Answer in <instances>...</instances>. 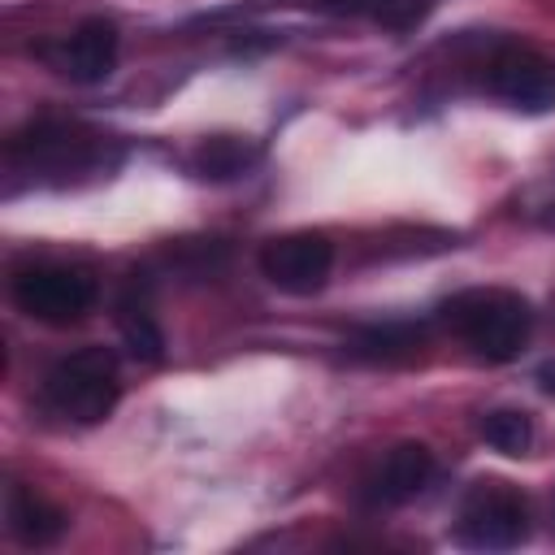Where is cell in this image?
Returning <instances> with one entry per match:
<instances>
[{"instance_id": "11", "label": "cell", "mask_w": 555, "mask_h": 555, "mask_svg": "<svg viewBox=\"0 0 555 555\" xmlns=\"http://www.w3.org/2000/svg\"><path fill=\"white\" fill-rule=\"evenodd\" d=\"M251 160H256V147H251L247 139H238V134H212V139H204V143L195 147V156H191L195 173H199V178H212V182H230V178L247 173Z\"/></svg>"}, {"instance_id": "6", "label": "cell", "mask_w": 555, "mask_h": 555, "mask_svg": "<svg viewBox=\"0 0 555 555\" xmlns=\"http://www.w3.org/2000/svg\"><path fill=\"white\" fill-rule=\"evenodd\" d=\"M334 243L321 230H291L260 247V273L282 295H317L330 282Z\"/></svg>"}, {"instance_id": "14", "label": "cell", "mask_w": 555, "mask_h": 555, "mask_svg": "<svg viewBox=\"0 0 555 555\" xmlns=\"http://www.w3.org/2000/svg\"><path fill=\"white\" fill-rule=\"evenodd\" d=\"M481 438L503 455H525L533 442V421L520 408H494L481 416Z\"/></svg>"}, {"instance_id": "13", "label": "cell", "mask_w": 555, "mask_h": 555, "mask_svg": "<svg viewBox=\"0 0 555 555\" xmlns=\"http://www.w3.org/2000/svg\"><path fill=\"white\" fill-rule=\"evenodd\" d=\"M425 343V330L412 321H386V325H369L356 334V351L369 360H403Z\"/></svg>"}, {"instance_id": "9", "label": "cell", "mask_w": 555, "mask_h": 555, "mask_svg": "<svg viewBox=\"0 0 555 555\" xmlns=\"http://www.w3.org/2000/svg\"><path fill=\"white\" fill-rule=\"evenodd\" d=\"M429 477H434V451L425 442H399L373 464L360 494L369 507H399L412 503L429 486Z\"/></svg>"}, {"instance_id": "3", "label": "cell", "mask_w": 555, "mask_h": 555, "mask_svg": "<svg viewBox=\"0 0 555 555\" xmlns=\"http://www.w3.org/2000/svg\"><path fill=\"white\" fill-rule=\"evenodd\" d=\"M43 399L56 416H65L74 425H100L121 399L117 356L108 347H82V351L56 360L43 377Z\"/></svg>"}, {"instance_id": "12", "label": "cell", "mask_w": 555, "mask_h": 555, "mask_svg": "<svg viewBox=\"0 0 555 555\" xmlns=\"http://www.w3.org/2000/svg\"><path fill=\"white\" fill-rule=\"evenodd\" d=\"M117 330H121L126 347H130L139 360L156 364V360L165 356V334H160V325H156V317H152L147 299H139L134 291L117 299Z\"/></svg>"}, {"instance_id": "4", "label": "cell", "mask_w": 555, "mask_h": 555, "mask_svg": "<svg viewBox=\"0 0 555 555\" xmlns=\"http://www.w3.org/2000/svg\"><path fill=\"white\" fill-rule=\"evenodd\" d=\"M9 295L17 312L43 325H78L95 308V278L61 264V260H30L17 264L9 278Z\"/></svg>"}, {"instance_id": "15", "label": "cell", "mask_w": 555, "mask_h": 555, "mask_svg": "<svg viewBox=\"0 0 555 555\" xmlns=\"http://www.w3.org/2000/svg\"><path fill=\"white\" fill-rule=\"evenodd\" d=\"M330 4L343 13H360V17L390 26V30H408L429 13V0H330Z\"/></svg>"}, {"instance_id": "10", "label": "cell", "mask_w": 555, "mask_h": 555, "mask_svg": "<svg viewBox=\"0 0 555 555\" xmlns=\"http://www.w3.org/2000/svg\"><path fill=\"white\" fill-rule=\"evenodd\" d=\"M4 525H9V533H13L22 546H52V542L65 533L69 516H65L52 499H43V494H35L30 486L13 481L9 494H4Z\"/></svg>"}, {"instance_id": "5", "label": "cell", "mask_w": 555, "mask_h": 555, "mask_svg": "<svg viewBox=\"0 0 555 555\" xmlns=\"http://www.w3.org/2000/svg\"><path fill=\"white\" fill-rule=\"evenodd\" d=\"M460 542L477 551H507L529 538V503L512 481H473L455 516Z\"/></svg>"}, {"instance_id": "1", "label": "cell", "mask_w": 555, "mask_h": 555, "mask_svg": "<svg viewBox=\"0 0 555 555\" xmlns=\"http://www.w3.org/2000/svg\"><path fill=\"white\" fill-rule=\"evenodd\" d=\"M442 325L481 360L490 364H507L525 351L529 330H533V312L529 299L507 291V286H468L455 291L442 308H438Z\"/></svg>"}, {"instance_id": "7", "label": "cell", "mask_w": 555, "mask_h": 555, "mask_svg": "<svg viewBox=\"0 0 555 555\" xmlns=\"http://www.w3.org/2000/svg\"><path fill=\"white\" fill-rule=\"evenodd\" d=\"M486 82L503 104H512L520 113H551L555 108V61L538 48H520V43L499 48L490 56Z\"/></svg>"}, {"instance_id": "2", "label": "cell", "mask_w": 555, "mask_h": 555, "mask_svg": "<svg viewBox=\"0 0 555 555\" xmlns=\"http://www.w3.org/2000/svg\"><path fill=\"white\" fill-rule=\"evenodd\" d=\"M104 147L108 139L82 121H56V117H39L26 130H17L9 139V165L30 173V178H48V182H69L78 173H95L104 169Z\"/></svg>"}, {"instance_id": "8", "label": "cell", "mask_w": 555, "mask_h": 555, "mask_svg": "<svg viewBox=\"0 0 555 555\" xmlns=\"http://www.w3.org/2000/svg\"><path fill=\"white\" fill-rule=\"evenodd\" d=\"M43 56L69 82H104L117 65V26L108 17H87L56 48H43Z\"/></svg>"}]
</instances>
